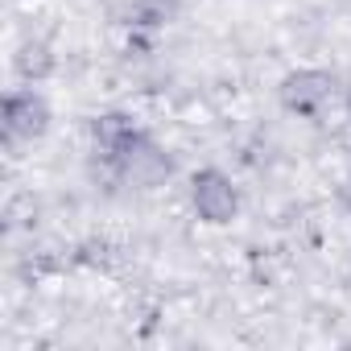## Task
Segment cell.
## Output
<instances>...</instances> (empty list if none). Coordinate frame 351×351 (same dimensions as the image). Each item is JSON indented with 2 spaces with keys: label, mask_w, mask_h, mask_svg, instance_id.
<instances>
[{
  "label": "cell",
  "mask_w": 351,
  "mask_h": 351,
  "mask_svg": "<svg viewBox=\"0 0 351 351\" xmlns=\"http://www.w3.org/2000/svg\"><path fill=\"white\" fill-rule=\"evenodd\" d=\"M13 71H17V79L21 83H42V79H50L54 75V54H50V46L46 42H21L17 46V54H13Z\"/></svg>",
  "instance_id": "cell-5"
},
{
  "label": "cell",
  "mask_w": 351,
  "mask_h": 351,
  "mask_svg": "<svg viewBox=\"0 0 351 351\" xmlns=\"http://www.w3.org/2000/svg\"><path fill=\"white\" fill-rule=\"evenodd\" d=\"M50 120H54V108L34 83L13 87L5 95V132H9V141H38V136L50 132Z\"/></svg>",
  "instance_id": "cell-3"
},
{
  "label": "cell",
  "mask_w": 351,
  "mask_h": 351,
  "mask_svg": "<svg viewBox=\"0 0 351 351\" xmlns=\"http://www.w3.org/2000/svg\"><path fill=\"white\" fill-rule=\"evenodd\" d=\"M191 207L203 223L228 228L240 215V186L232 182V173L219 165H203L191 173Z\"/></svg>",
  "instance_id": "cell-1"
},
{
  "label": "cell",
  "mask_w": 351,
  "mask_h": 351,
  "mask_svg": "<svg viewBox=\"0 0 351 351\" xmlns=\"http://www.w3.org/2000/svg\"><path fill=\"white\" fill-rule=\"evenodd\" d=\"M112 165L124 173V178H132L136 186H157L161 178H169V157H165L145 132H136V136L112 157Z\"/></svg>",
  "instance_id": "cell-4"
},
{
  "label": "cell",
  "mask_w": 351,
  "mask_h": 351,
  "mask_svg": "<svg viewBox=\"0 0 351 351\" xmlns=\"http://www.w3.org/2000/svg\"><path fill=\"white\" fill-rule=\"evenodd\" d=\"M281 95V108L293 112V116H318L335 95H339V79L322 66H298L281 79L277 87Z\"/></svg>",
  "instance_id": "cell-2"
},
{
  "label": "cell",
  "mask_w": 351,
  "mask_h": 351,
  "mask_svg": "<svg viewBox=\"0 0 351 351\" xmlns=\"http://www.w3.org/2000/svg\"><path fill=\"white\" fill-rule=\"evenodd\" d=\"M173 13V0H136L132 5V25H165Z\"/></svg>",
  "instance_id": "cell-6"
}]
</instances>
